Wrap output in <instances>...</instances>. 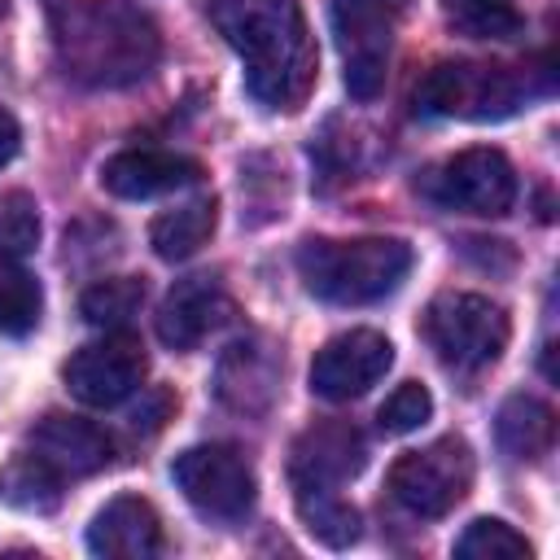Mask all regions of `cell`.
Instances as JSON below:
<instances>
[{
    "label": "cell",
    "mask_w": 560,
    "mask_h": 560,
    "mask_svg": "<svg viewBox=\"0 0 560 560\" xmlns=\"http://www.w3.org/2000/svg\"><path fill=\"white\" fill-rule=\"evenodd\" d=\"M144 306V280L140 276H105L83 289L79 311L92 328H122Z\"/></svg>",
    "instance_id": "603a6c76"
},
{
    "label": "cell",
    "mask_w": 560,
    "mask_h": 560,
    "mask_svg": "<svg viewBox=\"0 0 560 560\" xmlns=\"http://www.w3.org/2000/svg\"><path fill=\"white\" fill-rule=\"evenodd\" d=\"M210 22L245 61V88L267 109H298L315 88V39L298 0H210Z\"/></svg>",
    "instance_id": "7a4b0ae2"
},
{
    "label": "cell",
    "mask_w": 560,
    "mask_h": 560,
    "mask_svg": "<svg viewBox=\"0 0 560 560\" xmlns=\"http://www.w3.org/2000/svg\"><path fill=\"white\" fill-rule=\"evenodd\" d=\"M302 525L324 542V547H350L359 538V512L354 503L341 499V490H293Z\"/></svg>",
    "instance_id": "7402d4cb"
},
{
    "label": "cell",
    "mask_w": 560,
    "mask_h": 560,
    "mask_svg": "<svg viewBox=\"0 0 560 560\" xmlns=\"http://www.w3.org/2000/svg\"><path fill=\"white\" fill-rule=\"evenodd\" d=\"M442 18L464 39H516L525 31L516 0H442Z\"/></svg>",
    "instance_id": "44dd1931"
},
{
    "label": "cell",
    "mask_w": 560,
    "mask_h": 560,
    "mask_svg": "<svg viewBox=\"0 0 560 560\" xmlns=\"http://www.w3.org/2000/svg\"><path fill=\"white\" fill-rule=\"evenodd\" d=\"M39 311H44V289L39 280L18 267L13 258H0V332L9 337H22L39 324Z\"/></svg>",
    "instance_id": "cb8c5ba5"
},
{
    "label": "cell",
    "mask_w": 560,
    "mask_h": 560,
    "mask_svg": "<svg viewBox=\"0 0 560 560\" xmlns=\"http://www.w3.org/2000/svg\"><path fill=\"white\" fill-rule=\"evenodd\" d=\"M57 66L79 88H131L158 57L153 18L127 0H44Z\"/></svg>",
    "instance_id": "6da1fadb"
},
{
    "label": "cell",
    "mask_w": 560,
    "mask_h": 560,
    "mask_svg": "<svg viewBox=\"0 0 560 560\" xmlns=\"http://www.w3.org/2000/svg\"><path fill=\"white\" fill-rule=\"evenodd\" d=\"M39 245V206L31 192H0V258H26Z\"/></svg>",
    "instance_id": "484cf974"
},
{
    "label": "cell",
    "mask_w": 560,
    "mask_h": 560,
    "mask_svg": "<svg viewBox=\"0 0 560 560\" xmlns=\"http://www.w3.org/2000/svg\"><path fill=\"white\" fill-rule=\"evenodd\" d=\"M214 219H219V206L214 197H192L175 210H162L149 228V245L162 262H184L192 258L210 236H214Z\"/></svg>",
    "instance_id": "d6986e66"
},
{
    "label": "cell",
    "mask_w": 560,
    "mask_h": 560,
    "mask_svg": "<svg viewBox=\"0 0 560 560\" xmlns=\"http://www.w3.org/2000/svg\"><path fill=\"white\" fill-rule=\"evenodd\" d=\"M171 477L184 490V499L210 521H245L254 499H258V481H254L249 459L223 442L188 446L184 455H175Z\"/></svg>",
    "instance_id": "9c48e42d"
},
{
    "label": "cell",
    "mask_w": 560,
    "mask_h": 560,
    "mask_svg": "<svg viewBox=\"0 0 560 560\" xmlns=\"http://www.w3.org/2000/svg\"><path fill=\"white\" fill-rule=\"evenodd\" d=\"M88 551L105 560H149L162 556V521L149 499L118 494L88 525Z\"/></svg>",
    "instance_id": "9a60e30c"
},
{
    "label": "cell",
    "mask_w": 560,
    "mask_h": 560,
    "mask_svg": "<svg viewBox=\"0 0 560 560\" xmlns=\"http://www.w3.org/2000/svg\"><path fill=\"white\" fill-rule=\"evenodd\" d=\"M398 508L411 516H446L472 486V451L464 438H438L420 451H407L394 459L385 477Z\"/></svg>",
    "instance_id": "ba28073f"
},
{
    "label": "cell",
    "mask_w": 560,
    "mask_h": 560,
    "mask_svg": "<svg viewBox=\"0 0 560 560\" xmlns=\"http://www.w3.org/2000/svg\"><path fill=\"white\" fill-rule=\"evenodd\" d=\"M525 101V79L508 66L481 61H442L416 83V114L490 122L516 114Z\"/></svg>",
    "instance_id": "277c9868"
},
{
    "label": "cell",
    "mask_w": 560,
    "mask_h": 560,
    "mask_svg": "<svg viewBox=\"0 0 560 560\" xmlns=\"http://www.w3.org/2000/svg\"><path fill=\"white\" fill-rule=\"evenodd\" d=\"M429 416H433V398H429V389H424L420 381H402V385L381 402L376 424H381V433L402 438V433H416Z\"/></svg>",
    "instance_id": "4316f807"
},
{
    "label": "cell",
    "mask_w": 560,
    "mask_h": 560,
    "mask_svg": "<svg viewBox=\"0 0 560 560\" xmlns=\"http://www.w3.org/2000/svg\"><path fill=\"white\" fill-rule=\"evenodd\" d=\"M420 197H429L442 210L499 219L516 201V171L499 149H464L455 158H442L420 175Z\"/></svg>",
    "instance_id": "52a82bcc"
},
{
    "label": "cell",
    "mask_w": 560,
    "mask_h": 560,
    "mask_svg": "<svg viewBox=\"0 0 560 560\" xmlns=\"http://www.w3.org/2000/svg\"><path fill=\"white\" fill-rule=\"evenodd\" d=\"M394 363V346L376 328H350L332 341H324L311 359V394L328 402L363 398Z\"/></svg>",
    "instance_id": "8fae6325"
},
{
    "label": "cell",
    "mask_w": 560,
    "mask_h": 560,
    "mask_svg": "<svg viewBox=\"0 0 560 560\" xmlns=\"http://www.w3.org/2000/svg\"><path fill=\"white\" fill-rule=\"evenodd\" d=\"M433 354L455 372H481L508 350V311L481 293H438L420 319Z\"/></svg>",
    "instance_id": "5b68a950"
},
{
    "label": "cell",
    "mask_w": 560,
    "mask_h": 560,
    "mask_svg": "<svg viewBox=\"0 0 560 560\" xmlns=\"http://www.w3.org/2000/svg\"><path fill=\"white\" fill-rule=\"evenodd\" d=\"M411 271V249L394 236H359V241H302L298 276L302 284L332 306H368L389 298Z\"/></svg>",
    "instance_id": "3957f363"
},
{
    "label": "cell",
    "mask_w": 560,
    "mask_h": 560,
    "mask_svg": "<svg viewBox=\"0 0 560 560\" xmlns=\"http://www.w3.org/2000/svg\"><path fill=\"white\" fill-rule=\"evenodd\" d=\"M368 464V442L346 420H319L311 424L289 455V481L293 490H337L350 477H359Z\"/></svg>",
    "instance_id": "7c38bea8"
},
{
    "label": "cell",
    "mask_w": 560,
    "mask_h": 560,
    "mask_svg": "<svg viewBox=\"0 0 560 560\" xmlns=\"http://www.w3.org/2000/svg\"><path fill=\"white\" fill-rule=\"evenodd\" d=\"M232 319V298L219 276H184L171 284L158 311V337L171 350H197L210 332Z\"/></svg>",
    "instance_id": "4fadbf2b"
},
{
    "label": "cell",
    "mask_w": 560,
    "mask_h": 560,
    "mask_svg": "<svg viewBox=\"0 0 560 560\" xmlns=\"http://www.w3.org/2000/svg\"><path fill=\"white\" fill-rule=\"evenodd\" d=\"M18 144H22V127H18V118H13L9 109H0V166L13 162Z\"/></svg>",
    "instance_id": "83f0119b"
},
{
    "label": "cell",
    "mask_w": 560,
    "mask_h": 560,
    "mask_svg": "<svg viewBox=\"0 0 560 560\" xmlns=\"http://www.w3.org/2000/svg\"><path fill=\"white\" fill-rule=\"evenodd\" d=\"M149 372V359H144V346L131 337V332H105L101 341H88L79 346L61 376H66V389L83 402V407H118L122 398H131L140 389Z\"/></svg>",
    "instance_id": "30bf717a"
},
{
    "label": "cell",
    "mask_w": 560,
    "mask_h": 560,
    "mask_svg": "<svg viewBox=\"0 0 560 560\" xmlns=\"http://www.w3.org/2000/svg\"><path fill=\"white\" fill-rule=\"evenodd\" d=\"M31 451L39 459H48L61 477H92L101 468L114 464V438L92 424V420H79V416H44L35 429H31Z\"/></svg>",
    "instance_id": "2e32d148"
},
{
    "label": "cell",
    "mask_w": 560,
    "mask_h": 560,
    "mask_svg": "<svg viewBox=\"0 0 560 560\" xmlns=\"http://www.w3.org/2000/svg\"><path fill=\"white\" fill-rule=\"evenodd\" d=\"M407 0H332V39L346 61V92L354 101H376L385 88L394 35Z\"/></svg>",
    "instance_id": "8992f818"
},
{
    "label": "cell",
    "mask_w": 560,
    "mask_h": 560,
    "mask_svg": "<svg viewBox=\"0 0 560 560\" xmlns=\"http://www.w3.org/2000/svg\"><path fill=\"white\" fill-rule=\"evenodd\" d=\"M494 438L512 459H542L556 442V411L534 394H512L494 416Z\"/></svg>",
    "instance_id": "ac0fdd59"
},
{
    "label": "cell",
    "mask_w": 560,
    "mask_h": 560,
    "mask_svg": "<svg viewBox=\"0 0 560 560\" xmlns=\"http://www.w3.org/2000/svg\"><path fill=\"white\" fill-rule=\"evenodd\" d=\"M455 556H459V560H529L534 547H529L525 534H516L508 521L481 516V521H472V525L455 538Z\"/></svg>",
    "instance_id": "d4e9b609"
},
{
    "label": "cell",
    "mask_w": 560,
    "mask_h": 560,
    "mask_svg": "<svg viewBox=\"0 0 560 560\" xmlns=\"http://www.w3.org/2000/svg\"><path fill=\"white\" fill-rule=\"evenodd\" d=\"M280 363L262 341H236L219 363V398L236 411H267L276 398Z\"/></svg>",
    "instance_id": "e0dca14e"
},
{
    "label": "cell",
    "mask_w": 560,
    "mask_h": 560,
    "mask_svg": "<svg viewBox=\"0 0 560 560\" xmlns=\"http://www.w3.org/2000/svg\"><path fill=\"white\" fill-rule=\"evenodd\" d=\"M61 486H66V477H61L48 459H39L35 451L13 455V459L0 468V499H4L9 508H18V512H35V516L57 512Z\"/></svg>",
    "instance_id": "ffe728a7"
},
{
    "label": "cell",
    "mask_w": 560,
    "mask_h": 560,
    "mask_svg": "<svg viewBox=\"0 0 560 560\" xmlns=\"http://www.w3.org/2000/svg\"><path fill=\"white\" fill-rule=\"evenodd\" d=\"M197 179H201V166L171 149H122L101 166L105 192H114L122 201H149V197L188 188Z\"/></svg>",
    "instance_id": "5bb4252c"
}]
</instances>
